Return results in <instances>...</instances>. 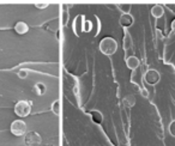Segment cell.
<instances>
[{"label":"cell","instance_id":"obj_16","mask_svg":"<svg viewBox=\"0 0 175 146\" xmlns=\"http://www.w3.org/2000/svg\"><path fill=\"white\" fill-rule=\"evenodd\" d=\"M17 75H18L19 78H22V79H25L27 77H28V70L22 68V70H19V71L17 72Z\"/></svg>","mask_w":175,"mask_h":146},{"label":"cell","instance_id":"obj_15","mask_svg":"<svg viewBox=\"0 0 175 146\" xmlns=\"http://www.w3.org/2000/svg\"><path fill=\"white\" fill-rule=\"evenodd\" d=\"M52 111L55 115H60L61 114V103L59 101H54L52 104Z\"/></svg>","mask_w":175,"mask_h":146},{"label":"cell","instance_id":"obj_2","mask_svg":"<svg viewBox=\"0 0 175 146\" xmlns=\"http://www.w3.org/2000/svg\"><path fill=\"white\" fill-rule=\"evenodd\" d=\"M31 113V102L29 101H19L15 105V114L19 117H27Z\"/></svg>","mask_w":175,"mask_h":146},{"label":"cell","instance_id":"obj_18","mask_svg":"<svg viewBox=\"0 0 175 146\" xmlns=\"http://www.w3.org/2000/svg\"><path fill=\"white\" fill-rule=\"evenodd\" d=\"M35 6L37 8H46L48 7V4L47 3H37V4H35Z\"/></svg>","mask_w":175,"mask_h":146},{"label":"cell","instance_id":"obj_6","mask_svg":"<svg viewBox=\"0 0 175 146\" xmlns=\"http://www.w3.org/2000/svg\"><path fill=\"white\" fill-rule=\"evenodd\" d=\"M133 22H134V19H133L132 15H130V13L121 15V17H120V19H119V23L122 28H130L133 24Z\"/></svg>","mask_w":175,"mask_h":146},{"label":"cell","instance_id":"obj_9","mask_svg":"<svg viewBox=\"0 0 175 146\" xmlns=\"http://www.w3.org/2000/svg\"><path fill=\"white\" fill-rule=\"evenodd\" d=\"M15 31L18 34V35H24L29 31V26L25 22H17L16 25H15Z\"/></svg>","mask_w":175,"mask_h":146},{"label":"cell","instance_id":"obj_4","mask_svg":"<svg viewBox=\"0 0 175 146\" xmlns=\"http://www.w3.org/2000/svg\"><path fill=\"white\" fill-rule=\"evenodd\" d=\"M24 142L27 146H40L42 142V138L37 132L30 130V132H27V134L24 135Z\"/></svg>","mask_w":175,"mask_h":146},{"label":"cell","instance_id":"obj_1","mask_svg":"<svg viewBox=\"0 0 175 146\" xmlns=\"http://www.w3.org/2000/svg\"><path fill=\"white\" fill-rule=\"evenodd\" d=\"M99 50L104 55H113L118 50V42L113 37H104L99 42Z\"/></svg>","mask_w":175,"mask_h":146},{"label":"cell","instance_id":"obj_17","mask_svg":"<svg viewBox=\"0 0 175 146\" xmlns=\"http://www.w3.org/2000/svg\"><path fill=\"white\" fill-rule=\"evenodd\" d=\"M168 129H169V133H170L171 137H174V138H175V120H173V121L169 123Z\"/></svg>","mask_w":175,"mask_h":146},{"label":"cell","instance_id":"obj_7","mask_svg":"<svg viewBox=\"0 0 175 146\" xmlns=\"http://www.w3.org/2000/svg\"><path fill=\"white\" fill-rule=\"evenodd\" d=\"M139 59L137 58V56L132 55V56H128L127 59H126V66H127L130 70H132V71H134V70H137V68L139 67Z\"/></svg>","mask_w":175,"mask_h":146},{"label":"cell","instance_id":"obj_3","mask_svg":"<svg viewBox=\"0 0 175 146\" xmlns=\"http://www.w3.org/2000/svg\"><path fill=\"white\" fill-rule=\"evenodd\" d=\"M10 130L13 135L16 137H22V135L27 134V123L23 120H16L11 123L10 126Z\"/></svg>","mask_w":175,"mask_h":146},{"label":"cell","instance_id":"obj_13","mask_svg":"<svg viewBox=\"0 0 175 146\" xmlns=\"http://www.w3.org/2000/svg\"><path fill=\"white\" fill-rule=\"evenodd\" d=\"M132 37L131 35L128 34V32H125V36H123V41H122V46H123V49L125 50H127L130 48L132 47Z\"/></svg>","mask_w":175,"mask_h":146},{"label":"cell","instance_id":"obj_14","mask_svg":"<svg viewBox=\"0 0 175 146\" xmlns=\"http://www.w3.org/2000/svg\"><path fill=\"white\" fill-rule=\"evenodd\" d=\"M116 6H118V8H119L120 11L122 12V15L130 13V11H131V7H132L131 4H118Z\"/></svg>","mask_w":175,"mask_h":146},{"label":"cell","instance_id":"obj_12","mask_svg":"<svg viewBox=\"0 0 175 146\" xmlns=\"http://www.w3.org/2000/svg\"><path fill=\"white\" fill-rule=\"evenodd\" d=\"M135 104V97L133 95H127L125 96V98H123V105L127 108H132L134 107Z\"/></svg>","mask_w":175,"mask_h":146},{"label":"cell","instance_id":"obj_10","mask_svg":"<svg viewBox=\"0 0 175 146\" xmlns=\"http://www.w3.org/2000/svg\"><path fill=\"white\" fill-rule=\"evenodd\" d=\"M90 115H91V120L92 122L96 123V125H99V123H102V121H103V115H102V113L98 110H92L91 113H90Z\"/></svg>","mask_w":175,"mask_h":146},{"label":"cell","instance_id":"obj_11","mask_svg":"<svg viewBox=\"0 0 175 146\" xmlns=\"http://www.w3.org/2000/svg\"><path fill=\"white\" fill-rule=\"evenodd\" d=\"M46 91H47V87L44 85L43 83H36L34 85V92H35V95L37 96H42L46 94Z\"/></svg>","mask_w":175,"mask_h":146},{"label":"cell","instance_id":"obj_5","mask_svg":"<svg viewBox=\"0 0 175 146\" xmlns=\"http://www.w3.org/2000/svg\"><path fill=\"white\" fill-rule=\"evenodd\" d=\"M144 80L145 83L149 84V85H156V84L159 83L161 80V74L157 70H154V68H150L145 72L144 74Z\"/></svg>","mask_w":175,"mask_h":146},{"label":"cell","instance_id":"obj_20","mask_svg":"<svg viewBox=\"0 0 175 146\" xmlns=\"http://www.w3.org/2000/svg\"><path fill=\"white\" fill-rule=\"evenodd\" d=\"M142 95L144 96V97H147V91L144 89V90H142Z\"/></svg>","mask_w":175,"mask_h":146},{"label":"cell","instance_id":"obj_8","mask_svg":"<svg viewBox=\"0 0 175 146\" xmlns=\"http://www.w3.org/2000/svg\"><path fill=\"white\" fill-rule=\"evenodd\" d=\"M164 15V7L162 5H154L151 7V16L154 18H162Z\"/></svg>","mask_w":175,"mask_h":146},{"label":"cell","instance_id":"obj_19","mask_svg":"<svg viewBox=\"0 0 175 146\" xmlns=\"http://www.w3.org/2000/svg\"><path fill=\"white\" fill-rule=\"evenodd\" d=\"M170 28H171V31L175 34V19L171 22V25H170Z\"/></svg>","mask_w":175,"mask_h":146}]
</instances>
